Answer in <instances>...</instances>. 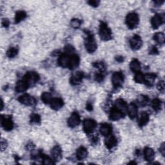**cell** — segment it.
<instances>
[{"instance_id": "obj_1", "label": "cell", "mask_w": 165, "mask_h": 165, "mask_svg": "<svg viewBox=\"0 0 165 165\" xmlns=\"http://www.w3.org/2000/svg\"><path fill=\"white\" fill-rule=\"evenodd\" d=\"M139 23V18L137 14L132 12L128 14L126 18V24L129 28L134 29V28L137 27Z\"/></svg>"}, {"instance_id": "obj_2", "label": "cell", "mask_w": 165, "mask_h": 165, "mask_svg": "<svg viewBox=\"0 0 165 165\" xmlns=\"http://www.w3.org/2000/svg\"><path fill=\"white\" fill-rule=\"evenodd\" d=\"M99 35L103 41H109L112 39V31L105 23L100 25Z\"/></svg>"}, {"instance_id": "obj_3", "label": "cell", "mask_w": 165, "mask_h": 165, "mask_svg": "<svg viewBox=\"0 0 165 165\" xmlns=\"http://www.w3.org/2000/svg\"><path fill=\"white\" fill-rule=\"evenodd\" d=\"M39 79V75L35 72H28L26 74L24 77V81L28 84V86L33 85L36 83Z\"/></svg>"}, {"instance_id": "obj_4", "label": "cell", "mask_w": 165, "mask_h": 165, "mask_svg": "<svg viewBox=\"0 0 165 165\" xmlns=\"http://www.w3.org/2000/svg\"><path fill=\"white\" fill-rule=\"evenodd\" d=\"M112 81L115 88H119L124 81V76L121 72H116L113 74L112 77Z\"/></svg>"}, {"instance_id": "obj_5", "label": "cell", "mask_w": 165, "mask_h": 165, "mask_svg": "<svg viewBox=\"0 0 165 165\" xmlns=\"http://www.w3.org/2000/svg\"><path fill=\"white\" fill-rule=\"evenodd\" d=\"M97 125L96 121L91 119H86L83 121V130L87 134H90L95 130Z\"/></svg>"}, {"instance_id": "obj_6", "label": "cell", "mask_w": 165, "mask_h": 165, "mask_svg": "<svg viewBox=\"0 0 165 165\" xmlns=\"http://www.w3.org/2000/svg\"><path fill=\"white\" fill-rule=\"evenodd\" d=\"M85 47L88 52L92 53L94 52L97 49V43L92 35H89L85 41Z\"/></svg>"}, {"instance_id": "obj_7", "label": "cell", "mask_w": 165, "mask_h": 165, "mask_svg": "<svg viewBox=\"0 0 165 165\" xmlns=\"http://www.w3.org/2000/svg\"><path fill=\"white\" fill-rule=\"evenodd\" d=\"M130 45L134 51H137L141 48L142 45V41L138 35H134L130 39Z\"/></svg>"}, {"instance_id": "obj_8", "label": "cell", "mask_w": 165, "mask_h": 165, "mask_svg": "<svg viewBox=\"0 0 165 165\" xmlns=\"http://www.w3.org/2000/svg\"><path fill=\"white\" fill-rule=\"evenodd\" d=\"M81 122L80 116L77 112H74L72 113L71 116L69 118L68 121V124L71 128H75L80 125Z\"/></svg>"}, {"instance_id": "obj_9", "label": "cell", "mask_w": 165, "mask_h": 165, "mask_svg": "<svg viewBox=\"0 0 165 165\" xmlns=\"http://www.w3.org/2000/svg\"><path fill=\"white\" fill-rule=\"evenodd\" d=\"M18 100L21 104L26 106H32L35 103L34 98L28 94H23L21 96Z\"/></svg>"}, {"instance_id": "obj_10", "label": "cell", "mask_w": 165, "mask_h": 165, "mask_svg": "<svg viewBox=\"0 0 165 165\" xmlns=\"http://www.w3.org/2000/svg\"><path fill=\"white\" fill-rule=\"evenodd\" d=\"M124 117V113L117 109L116 108L113 109L110 113V118L112 121H118Z\"/></svg>"}, {"instance_id": "obj_11", "label": "cell", "mask_w": 165, "mask_h": 165, "mask_svg": "<svg viewBox=\"0 0 165 165\" xmlns=\"http://www.w3.org/2000/svg\"><path fill=\"white\" fill-rule=\"evenodd\" d=\"M128 116L132 119L135 118L138 115V107L134 103H130L127 106L126 109Z\"/></svg>"}, {"instance_id": "obj_12", "label": "cell", "mask_w": 165, "mask_h": 165, "mask_svg": "<svg viewBox=\"0 0 165 165\" xmlns=\"http://www.w3.org/2000/svg\"><path fill=\"white\" fill-rule=\"evenodd\" d=\"M2 125L3 128L6 131H10L13 128L14 124L12 119L10 118H2Z\"/></svg>"}, {"instance_id": "obj_13", "label": "cell", "mask_w": 165, "mask_h": 165, "mask_svg": "<svg viewBox=\"0 0 165 165\" xmlns=\"http://www.w3.org/2000/svg\"><path fill=\"white\" fill-rule=\"evenodd\" d=\"M144 157L146 161L152 162L155 158V152L154 150L150 147H146L144 149Z\"/></svg>"}, {"instance_id": "obj_14", "label": "cell", "mask_w": 165, "mask_h": 165, "mask_svg": "<svg viewBox=\"0 0 165 165\" xmlns=\"http://www.w3.org/2000/svg\"><path fill=\"white\" fill-rule=\"evenodd\" d=\"M51 154L54 161H60L62 158V151L61 148L58 146H54L52 150Z\"/></svg>"}, {"instance_id": "obj_15", "label": "cell", "mask_w": 165, "mask_h": 165, "mask_svg": "<svg viewBox=\"0 0 165 165\" xmlns=\"http://www.w3.org/2000/svg\"><path fill=\"white\" fill-rule=\"evenodd\" d=\"M51 108L54 110H57L62 108L63 106V101L60 97H54L52 99L51 103Z\"/></svg>"}, {"instance_id": "obj_16", "label": "cell", "mask_w": 165, "mask_h": 165, "mask_svg": "<svg viewBox=\"0 0 165 165\" xmlns=\"http://www.w3.org/2000/svg\"><path fill=\"white\" fill-rule=\"evenodd\" d=\"M80 64V57L77 55H72L70 56V61H69V64L68 68L71 70L75 69L77 68Z\"/></svg>"}, {"instance_id": "obj_17", "label": "cell", "mask_w": 165, "mask_h": 165, "mask_svg": "<svg viewBox=\"0 0 165 165\" xmlns=\"http://www.w3.org/2000/svg\"><path fill=\"white\" fill-rule=\"evenodd\" d=\"M83 79V73L82 72H77L76 74H74L70 78V83L74 85H78L80 84Z\"/></svg>"}, {"instance_id": "obj_18", "label": "cell", "mask_w": 165, "mask_h": 165, "mask_svg": "<svg viewBox=\"0 0 165 165\" xmlns=\"http://www.w3.org/2000/svg\"><path fill=\"white\" fill-rule=\"evenodd\" d=\"M112 132V127L110 124L108 123H103L101 125L100 127V132L105 137H107L109 135L111 134Z\"/></svg>"}, {"instance_id": "obj_19", "label": "cell", "mask_w": 165, "mask_h": 165, "mask_svg": "<svg viewBox=\"0 0 165 165\" xmlns=\"http://www.w3.org/2000/svg\"><path fill=\"white\" fill-rule=\"evenodd\" d=\"M107 137L108 138H107L105 140V145L108 148L112 149L114 146H116L118 143L117 139L115 136L111 135H109V136H107Z\"/></svg>"}, {"instance_id": "obj_20", "label": "cell", "mask_w": 165, "mask_h": 165, "mask_svg": "<svg viewBox=\"0 0 165 165\" xmlns=\"http://www.w3.org/2000/svg\"><path fill=\"white\" fill-rule=\"evenodd\" d=\"M163 22V19L162 18L161 15L159 14H156L151 19V24L154 28L156 29V28H159Z\"/></svg>"}, {"instance_id": "obj_21", "label": "cell", "mask_w": 165, "mask_h": 165, "mask_svg": "<svg viewBox=\"0 0 165 165\" xmlns=\"http://www.w3.org/2000/svg\"><path fill=\"white\" fill-rule=\"evenodd\" d=\"M149 121V116L148 114L145 112H142L140 113V116L138 118V124L140 126H145Z\"/></svg>"}, {"instance_id": "obj_22", "label": "cell", "mask_w": 165, "mask_h": 165, "mask_svg": "<svg viewBox=\"0 0 165 165\" xmlns=\"http://www.w3.org/2000/svg\"><path fill=\"white\" fill-rule=\"evenodd\" d=\"M88 156V151L83 146L79 148L76 151V157L79 160H83Z\"/></svg>"}, {"instance_id": "obj_23", "label": "cell", "mask_w": 165, "mask_h": 165, "mask_svg": "<svg viewBox=\"0 0 165 165\" xmlns=\"http://www.w3.org/2000/svg\"><path fill=\"white\" fill-rule=\"evenodd\" d=\"M69 61H70V56L67 54H63L60 57L58 63L61 67L63 68H67L68 67Z\"/></svg>"}, {"instance_id": "obj_24", "label": "cell", "mask_w": 165, "mask_h": 165, "mask_svg": "<svg viewBox=\"0 0 165 165\" xmlns=\"http://www.w3.org/2000/svg\"><path fill=\"white\" fill-rule=\"evenodd\" d=\"M127 104L122 99H118L116 101V108L122 112H125L127 109Z\"/></svg>"}, {"instance_id": "obj_25", "label": "cell", "mask_w": 165, "mask_h": 165, "mask_svg": "<svg viewBox=\"0 0 165 165\" xmlns=\"http://www.w3.org/2000/svg\"><path fill=\"white\" fill-rule=\"evenodd\" d=\"M29 86L26 83L25 81H19L17 83L16 85V90L18 92H25Z\"/></svg>"}, {"instance_id": "obj_26", "label": "cell", "mask_w": 165, "mask_h": 165, "mask_svg": "<svg viewBox=\"0 0 165 165\" xmlns=\"http://www.w3.org/2000/svg\"><path fill=\"white\" fill-rule=\"evenodd\" d=\"M156 75L154 74H147L144 76V82L148 86H152L155 80Z\"/></svg>"}, {"instance_id": "obj_27", "label": "cell", "mask_w": 165, "mask_h": 165, "mask_svg": "<svg viewBox=\"0 0 165 165\" xmlns=\"http://www.w3.org/2000/svg\"><path fill=\"white\" fill-rule=\"evenodd\" d=\"M130 67V69L135 73L139 72L141 70V64L139 61L136 59H134L131 61Z\"/></svg>"}, {"instance_id": "obj_28", "label": "cell", "mask_w": 165, "mask_h": 165, "mask_svg": "<svg viewBox=\"0 0 165 165\" xmlns=\"http://www.w3.org/2000/svg\"><path fill=\"white\" fill-rule=\"evenodd\" d=\"M52 96L49 92H43L41 95V100L44 103L49 104L51 103L52 100Z\"/></svg>"}, {"instance_id": "obj_29", "label": "cell", "mask_w": 165, "mask_h": 165, "mask_svg": "<svg viewBox=\"0 0 165 165\" xmlns=\"http://www.w3.org/2000/svg\"><path fill=\"white\" fill-rule=\"evenodd\" d=\"M27 17V14L24 11H19L15 16V23H18Z\"/></svg>"}, {"instance_id": "obj_30", "label": "cell", "mask_w": 165, "mask_h": 165, "mask_svg": "<svg viewBox=\"0 0 165 165\" xmlns=\"http://www.w3.org/2000/svg\"><path fill=\"white\" fill-rule=\"evenodd\" d=\"M162 102L159 99H155L152 101V108L155 111H159L161 109Z\"/></svg>"}, {"instance_id": "obj_31", "label": "cell", "mask_w": 165, "mask_h": 165, "mask_svg": "<svg viewBox=\"0 0 165 165\" xmlns=\"http://www.w3.org/2000/svg\"><path fill=\"white\" fill-rule=\"evenodd\" d=\"M154 39L158 43L162 44L164 42V35L162 32L156 33L154 36Z\"/></svg>"}, {"instance_id": "obj_32", "label": "cell", "mask_w": 165, "mask_h": 165, "mask_svg": "<svg viewBox=\"0 0 165 165\" xmlns=\"http://www.w3.org/2000/svg\"><path fill=\"white\" fill-rule=\"evenodd\" d=\"M18 53V49L16 48H10L8 51L6 52V56L9 57H10V58H12V57H14L16 56V55Z\"/></svg>"}, {"instance_id": "obj_33", "label": "cell", "mask_w": 165, "mask_h": 165, "mask_svg": "<svg viewBox=\"0 0 165 165\" xmlns=\"http://www.w3.org/2000/svg\"><path fill=\"white\" fill-rule=\"evenodd\" d=\"M134 80L136 83H143L144 82V75H143L142 73H141L140 72H139L136 74L134 77Z\"/></svg>"}, {"instance_id": "obj_34", "label": "cell", "mask_w": 165, "mask_h": 165, "mask_svg": "<svg viewBox=\"0 0 165 165\" xmlns=\"http://www.w3.org/2000/svg\"><path fill=\"white\" fill-rule=\"evenodd\" d=\"M31 122H32L33 123L39 124L41 122V118L38 114L36 113L32 114L31 116Z\"/></svg>"}, {"instance_id": "obj_35", "label": "cell", "mask_w": 165, "mask_h": 165, "mask_svg": "<svg viewBox=\"0 0 165 165\" xmlns=\"http://www.w3.org/2000/svg\"><path fill=\"white\" fill-rule=\"evenodd\" d=\"M148 102V98L146 96H140L138 98V103L142 105L145 106Z\"/></svg>"}, {"instance_id": "obj_36", "label": "cell", "mask_w": 165, "mask_h": 165, "mask_svg": "<svg viewBox=\"0 0 165 165\" xmlns=\"http://www.w3.org/2000/svg\"><path fill=\"white\" fill-rule=\"evenodd\" d=\"M72 27H73L74 28H78L81 25V21L79 19H72L71 22H70Z\"/></svg>"}, {"instance_id": "obj_37", "label": "cell", "mask_w": 165, "mask_h": 165, "mask_svg": "<svg viewBox=\"0 0 165 165\" xmlns=\"http://www.w3.org/2000/svg\"><path fill=\"white\" fill-rule=\"evenodd\" d=\"M43 164H54L55 163L54 162V160L50 158L48 156L44 155L43 157Z\"/></svg>"}, {"instance_id": "obj_38", "label": "cell", "mask_w": 165, "mask_h": 165, "mask_svg": "<svg viewBox=\"0 0 165 165\" xmlns=\"http://www.w3.org/2000/svg\"><path fill=\"white\" fill-rule=\"evenodd\" d=\"M157 89H158L161 92H164V82L163 81H161L159 82L158 85H157Z\"/></svg>"}, {"instance_id": "obj_39", "label": "cell", "mask_w": 165, "mask_h": 165, "mask_svg": "<svg viewBox=\"0 0 165 165\" xmlns=\"http://www.w3.org/2000/svg\"><path fill=\"white\" fill-rule=\"evenodd\" d=\"M1 148H2V150L3 151V150H5L6 146H7V142L5 141V140H2V142H1Z\"/></svg>"}, {"instance_id": "obj_40", "label": "cell", "mask_w": 165, "mask_h": 165, "mask_svg": "<svg viewBox=\"0 0 165 165\" xmlns=\"http://www.w3.org/2000/svg\"><path fill=\"white\" fill-rule=\"evenodd\" d=\"M96 80L97 81H101L103 80V79H104V76L101 74H98L96 75Z\"/></svg>"}, {"instance_id": "obj_41", "label": "cell", "mask_w": 165, "mask_h": 165, "mask_svg": "<svg viewBox=\"0 0 165 165\" xmlns=\"http://www.w3.org/2000/svg\"><path fill=\"white\" fill-rule=\"evenodd\" d=\"M88 3L92 6H97L99 3V2L97 1H90Z\"/></svg>"}, {"instance_id": "obj_42", "label": "cell", "mask_w": 165, "mask_h": 165, "mask_svg": "<svg viewBox=\"0 0 165 165\" xmlns=\"http://www.w3.org/2000/svg\"><path fill=\"white\" fill-rule=\"evenodd\" d=\"M2 25L5 27H9V21L8 19H4L2 21Z\"/></svg>"}, {"instance_id": "obj_43", "label": "cell", "mask_w": 165, "mask_h": 165, "mask_svg": "<svg viewBox=\"0 0 165 165\" xmlns=\"http://www.w3.org/2000/svg\"><path fill=\"white\" fill-rule=\"evenodd\" d=\"M165 148H164V143L163 144H162L161 146L160 147V149H159V151L162 154V155L164 156V152H165Z\"/></svg>"}, {"instance_id": "obj_44", "label": "cell", "mask_w": 165, "mask_h": 165, "mask_svg": "<svg viewBox=\"0 0 165 165\" xmlns=\"http://www.w3.org/2000/svg\"><path fill=\"white\" fill-rule=\"evenodd\" d=\"M150 53L151 54H156L158 53V51H157V49L156 47H154L152 49H151V51H150Z\"/></svg>"}, {"instance_id": "obj_45", "label": "cell", "mask_w": 165, "mask_h": 165, "mask_svg": "<svg viewBox=\"0 0 165 165\" xmlns=\"http://www.w3.org/2000/svg\"><path fill=\"white\" fill-rule=\"evenodd\" d=\"M66 50H67V51L68 52H71L72 51H73L74 48H73V47H72V46L68 45V46H67V47H66Z\"/></svg>"}, {"instance_id": "obj_46", "label": "cell", "mask_w": 165, "mask_h": 165, "mask_svg": "<svg viewBox=\"0 0 165 165\" xmlns=\"http://www.w3.org/2000/svg\"><path fill=\"white\" fill-rule=\"evenodd\" d=\"M123 57H121V56H118V59H117V60L118 61H119V62H122V61H123Z\"/></svg>"}, {"instance_id": "obj_47", "label": "cell", "mask_w": 165, "mask_h": 165, "mask_svg": "<svg viewBox=\"0 0 165 165\" xmlns=\"http://www.w3.org/2000/svg\"><path fill=\"white\" fill-rule=\"evenodd\" d=\"M87 110H92V105H88V106H87Z\"/></svg>"}]
</instances>
